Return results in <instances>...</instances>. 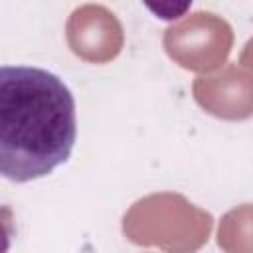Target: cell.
<instances>
[{
  "label": "cell",
  "mask_w": 253,
  "mask_h": 253,
  "mask_svg": "<svg viewBox=\"0 0 253 253\" xmlns=\"http://www.w3.org/2000/svg\"><path fill=\"white\" fill-rule=\"evenodd\" d=\"M77 138L75 99L55 73L32 65L0 69V172L24 184L67 162Z\"/></svg>",
  "instance_id": "6da1fadb"
},
{
  "label": "cell",
  "mask_w": 253,
  "mask_h": 253,
  "mask_svg": "<svg viewBox=\"0 0 253 253\" xmlns=\"http://www.w3.org/2000/svg\"><path fill=\"white\" fill-rule=\"evenodd\" d=\"M194 0H142V4L148 8V12H152L156 18L172 22L182 18Z\"/></svg>",
  "instance_id": "7a4b0ae2"
}]
</instances>
